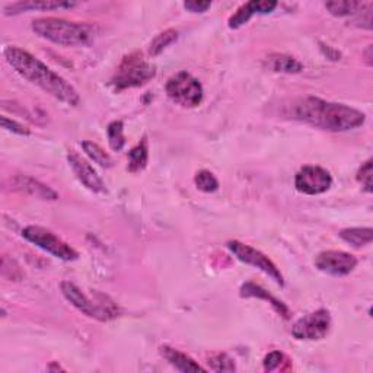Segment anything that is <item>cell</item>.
Listing matches in <instances>:
<instances>
[{
  "instance_id": "7402d4cb",
  "label": "cell",
  "mask_w": 373,
  "mask_h": 373,
  "mask_svg": "<svg viewBox=\"0 0 373 373\" xmlns=\"http://www.w3.org/2000/svg\"><path fill=\"white\" fill-rule=\"evenodd\" d=\"M177 38H178V31L176 30H166L158 34L151 42V47H149V54H151L152 57L159 56L165 48H168L172 42H176Z\"/></svg>"
},
{
  "instance_id": "8fae6325",
  "label": "cell",
  "mask_w": 373,
  "mask_h": 373,
  "mask_svg": "<svg viewBox=\"0 0 373 373\" xmlns=\"http://www.w3.org/2000/svg\"><path fill=\"white\" fill-rule=\"evenodd\" d=\"M315 265L319 271L326 272V275L344 277L349 276L357 267V258L353 254L344 251H324L316 257Z\"/></svg>"
},
{
  "instance_id": "9a60e30c",
  "label": "cell",
  "mask_w": 373,
  "mask_h": 373,
  "mask_svg": "<svg viewBox=\"0 0 373 373\" xmlns=\"http://www.w3.org/2000/svg\"><path fill=\"white\" fill-rule=\"evenodd\" d=\"M161 355L163 356V359L171 365L176 367L180 372L188 373V372H206L205 367H202L198 365L195 360H193L190 356H187L185 353L172 349V347L163 345L161 347Z\"/></svg>"
},
{
  "instance_id": "30bf717a",
  "label": "cell",
  "mask_w": 373,
  "mask_h": 373,
  "mask_svg": "<svg viewBox=\"0 0 373 373\" xmlns=\"http://www.w3.org/2000/svg\"><path fill=\"white\" fill-rule=\"evenodd\" d=\"M333 185L330 172L321 166H304L294 177L296 190L306 195L327 193Z\"/></svg>"
},
{
  "instance_id": "ac0fdd59",
  "label": "cell",
  "mask_w": 373,
  "mask_h": 373,
  "mask_svg": "<svg viewBox=\"0 0 373 373\" xmlns=\"http://www.w3.org/2000/svg\"><path fill=\"white\" fill-rule=\"evenodd\" d=\"M264 66L276 73H299L304 70V64L292 56L271 54L265 59Z\"/></svg>"
},
{
  "instance_id": "5bb4252c",
  "label": "cell",
  "mask_w": 373,
  "mask_h": 373,
  "mask_svg": "<svg viewBox=\"0 0 373 373\" xmlns=\"http://www.w3.org/2000/svg\"><path fill=\"white\" fill-rule=\"evenodd\" d=\"M78 6L76 2H66V0H27V2H16L8 5L4 12L5 15H18L28 11H54V9H70Z\"/></svg>"
},
{
  "instance_id": "3957f363",
  "label": "cell",
  "mask_w": 373,
  "mask_h": 373,
  "mask_svg": "<svg viewBox=\"0 0 373 373\" xmlns=\"http://www.w3.org/2000/svg\"><path fill=\"white\" fill-rule=\"evenodd\" d=\"M31 27L38 37L64 47L86 45L98 35L96 25L71 22L62 18H38L33 21Z\"/></svg>"
},
{
  "instance_id": "83f0119b",
  "label": "cell",
  "mask_w": 373,
  "mask_h": 373,
  "mask_svg": "<svg viewBox=\"0 0 373 373\" xmlns=\"http://www.w3.org/2000/svg\"><path fill=\"white\" fill-rule=\"evenodd\" d=\"M372 176H373V165H372V159H369L360 166L357 172V181L367 193H372Z\"/></svg>"
},
{
  "instance_id": "7a4b0ae2",
  "label": "cell",
  "mask_w": 373,
  "mask_h": 373,
  "mask_svg": "<svg viewBox=\"0 0 373 373\" xmlns=\"http://www.w3.org/2000/svg\"><path fill=\"white\" fill-rule=\"evenodd\" d=\"M293 118L304 121L315 129L326 132H349L363 126L366 115L349 105L324 101L321 98L308 96L294 103Z\"/></svg>"
},
{
  "instance_id": "5b68a950",
  "label": "cell",
  "mask_w": 373,
  "mask_h": 373,
  "mask_svg": "<svg viewBox=\"0 0 373 373\" xmlns=\"http://www.w3.org/2000/svg\"><path fill=\"white\" fill-rule=\"evenodd\" d=\"M156 76V67L142 59L140 54L134 53L124 57L118 66L114 78L111 81L115 91H124L137 88Z\"/></svg>"
},
{
  "instance_id": "8992f818",
  "label": "cell",
  "mask_w": 373,
  "mask_h": 373,
  "mask_svg": "<svg viewBox=\"0 0 373 373\" xmlns=\"http://www.w3.org/2000/svg\"><path fill=\"white\" fill-rule=\"evenodd\" d=\"M165 91L173 103L184 108H195L203 103L205 91L202 84L188 71L173 74L166 82Z\"/></svg>"
},
{
  "instance_id": "4dcf8cb0",
  "label": "cell",
  "mask_w": 373,
  "mask_h": 373,
  "mask_svg": "<svg viewBox=\"0 0 373 373\" xmlns=\"http://www.w3.org/2000/svg\"><path fill=\"white\" fill-rule=\"evenodd\" d=\"M372 45H369V48H367V53H366V62H367V64L369 66H372Z\"/></svg>"
},
{
  "instance_id": "d6986e66",
  "label": "cell",
  "mask_w": 373,
  "mask_h": 373,
  "mask_svg": "<svg viewBox=\"0 0 373 373\" xmlns=\"http://www.w3.org/2000/svg\"><path fill=\"white\" fill-rule=\"evenodd\" d=\"M366 4L363 2H355V0H334V2H327L326 8L327 11L338 18L344 16H352L357 15Z\"/></svg>"
},
{
  "instance_id": "d4e9b609",
  "label": "cell",
  "mask_w": 373,
  "mask_h": 373,
  "mask_svg": "<svg viewBox=\"0 0 373 373\" xmlns=\"http://www.w3.org/2000/svg\"><path fill=\"white\" fill-rule=\"evenodd\" d=\"M195 187L203 193H214L219 188V181L210 171H200L194 177Z\"/></svg>"
},
{
  "instance_id": "e0dca14e",
  "label": "cell",
  "mask_w": 373,
  "mask_h": 373,
  "mask_svg": "<svg viewBox=\"0 0 373 373\" xmlns=\"http://www.w3.org/2000/svg\"><path fill=\"white\" fill-rule=\"evenodd\" d=\"M241 296L242 297H258V299H264V301H267L272 308H275V311L279 314V315H282L285 319H287L289 316H290V311H289V308L283 304V302H280V301H277L276 299V297L275 296H271L268 292H265L261 286H258V285H254V283H245L242 287H241Z\"/></svg>"
},
{
  "instance_id": "277c9868",
  "label": "cell",
  "mask_w": 373,
  "mask_h": 373,
  "mask_svg": "<svg viewBox=\"0 0 373 373\" xmlns=\"http://www.w3.org/2000/svg\"><path fill=\"white\" fill-rule=\"evenodd\" d=\"M62 293L66 299L81 311L84 315L98 319V321H110L118 316L120 311L115 302H113L108 296L104 294H96V299H91L88 297L76 285H73L70 282H63L60 285Z\"/></svg>"
},
{
  "instance_id": "f546056e",
  "label": "cell",
  "mask_w": 373,
  "mask_h": 373,
  "mask_svg": "<svg viewBox=\"0 0 373 373\" xmlns=\"http://www.w3.org/2000/svg\"><path fill=\"white\" fill-rule=\"evenodd\" d=\"M184 8L193 13H203L212 8V2H203V0H190L184 4Z\"/></svg>"
},
{
  "instance_id": "f1b7e54d",
  "label": "cell",
  "mask_w": 373,
  "mask_h": 373,
  "mask_svg": "<svg viewBox=\"0 0 373 373\" xmlns=\"http://www.w3.org/2000/svg\"><path fill=\"white\" fill-rule=\"evenodd\" d=\"M0 124H2V127L11 133H15V134H19V136H30L31 132L28 127H25L23 124L12 120V118H8V117H2L0 118Z\"/></svg>"
},
{
  "instance_id": "cb8c5ba5",
  "label": "cell",
  "mask_w": 373,
  "mask_h": 373,
  "mask_svg": "<svg viewBox=\"0 0 373 373\" xmlns=\"http://www.w3.org/2000/svg\"><path fill=\"white\" fill-rule=\"evenodd\" d=\"M107 134H108V143L111 146L113 151L120 152L121 149L126 144V137H124V124L122 121L117 120L110 122V126L107 129Z\"/></svg>"
},
{
  "instance_id": "4316f807",
  "label": "cell",
  "mask_w": 373,
  "mask_h": 373,
  "mask_svg": "<svg viewBox=\"0 0 373 373\" xmlns=\"http://www.w3.org/2000/svg\"><path fill=\"white\" fill-rule=\"evenodd\" d=\"M287 362L286 356L282 352H271L264 357V369L267 372L272 370H283V365Z\"/></svg>"
},
{
  "instance_id": "44dd1931",
  "label": "cell",
  "mask_w": 373,
  "mask_h": 373,
  "mask_svg": "<svg viewBox=\"0 0 373 373\" xmlns=\"http://www.w3.org/2000/svg\"><path fill=\"white\" fill-rule=\"evenodd\" d=\"M149 161V151H147V142L146 139L142 140V143H139L136 147H133L132 151L129 152V166L127 169L132 173L140 172L146 168Z\"/></svg>"
},
{
  "instance_id": "7c38bea8",
  "label": "cell",
  "mask_w": 373,
  "mask_h": 373,
  "mask_svg": "<svg viewBox=\"0 0 373 373\" xmlns=\"http://www.w3.org/2000/svg\"><path fill=\"white\" fill-rule=\"evenodd\" d=\"M67 162L74 172L76 178L92 193H105V184L98 176L96 171L92 168V165L85 161L81 155H78L74 151L69 152Z\"/></svg>"
},
{
  "instance_id": "52a82bcc",
  "label": "cell",
  "mask_w": 373,
  "mask_h": 373,
  "mask_svg": "<svg viewBox=\"0 0 373 373\" xmlns=\"http://www.w3.org/2000/svg\"><path fill=\"white\" fill-rule=\"evenodd\" d=\"M22 236L28 242L38 246L40 250L48 253L59 260L63 261H74L78 260L79 254L76 250L54 235L52 231H48L41 226H27L22 229Z\"/></svg>"
},
{
  "instance_id": "603a6c76",
  "label": "cell",
  "mask_w": 373,
  "mask_h": 373,
  "mask_svg": "<svg viewBox=\"0 0 373 373\" xmlns=\"http://www.w3.org/2000/svg\"><path fill=\"white\" fill-rule=\"evenodd\" d=\"M82 147H84V151L85 154L95 162L98 163L99 166H103V168H111L113 166V159L111 156L103 151L101 147H99L96 143L93 142H84L82 143Z\"/></svg>"
},
{
  "instance_id": "484cf974",
  "label": "cell",
  "mask_w": 373,
  "mask_h": 373,
  "mask_svg": "<svg viewBox=\"0 0 373 373\" xmlns=\"http://www.w3.org/2000/svg\"><path fill=\"white\" fill-rule=\"evenodd\" d=\"M210 369L214 372H235V362L226 353H217L209 359Z\"/></svg>"
},
{
  "instance_id": "ba28073f",
  "label": "cell",
  "mask_w": 373,
  "mask_h": 373,
  "mask_svg": "<svg viewBox=\"0 0 373 373\" xmlns=\"http://www.w3.org/2000/svg\"><path fill=\"white\" fill-rule=\"evenodd\" d=\"M228 248L239 261L261 270L264 275L271 277L279 286H282V287L285 286L283 275L277 268V265L272 263L267 256H264L261 251L256 250V248H253L250 245H245L239 241H229Z\"/></svg>"
},
{
  "instance_id": "ffe728a7",
  "label": "cell",
  "mask_w": 373,
  "mask_h": 373,
  "mask_svg": "<svg viewBox=\"0 0 373 373\" xmlns=\"http://www.w3.org/2000/svg\"><path fill=\"white\" fill-rule=\"evenodd\" d=\"M340 236L347 243L360 248L372 242L373 231L370 228H349V229H343L340 232Z\"/></svg>"
},
{
  "instance_id": "9c48e42d",
  "label": "cell",
  "mask_w": 373,
  "mask_h": 373,
  "mask_svg": "<svg viewBox=\"0 0 373 373\" xmlns=\"http://www.w3.org/2000/svg\"><path fill=\"white\" fill-rule=\"evenodd\" d=\"M331 328V315L327 309H318L299 321L292 327V335L296 340H322Z\"/></svg>"
},
{
  "instance_id": "2e32d148",
  "label": "cell",
  "mask_w": 373,
  "mask_h": 373,
  "mask_svg": "<svg viewBox=\"0 0 373 373\" xmlns=\"http://www.w3.org/2000/svg\"><path fill=\"white\" fill-rule=\"evenodd\" d=\"M13 185L21 190L25 191L27 194L41 198V200H57L59 195L54 190H52L50 187H47L45 184H41L40 181L30 178V177H25V176H19L15 178Z\"/></svg>"
},
{
  "instance_id": "4fadbf2b",
  "label": "cell",
  "mask_w": 373,
  "mask_h": 373,
  "mask_svg": "<svg viewBox=\"0 0 373 373\" xmlns=\"http://www.w3.org/2000/svg\"><path fill=\"white\" fill-rule=\"evenodd\" d=\"M277 8V2L272 0H253L242 5L228 21L231 30H238L245 25L254 15H267Z\"/></svg>"
},
{
  "instance_id": "6da1fadb",
  "label": "cell",
  "mask_w": 373,
  "mask_h": 373,
  "mask_svg": "<svg viewBox=\"0 0 373 373\" xmlns=\"http://www.w3.org/2000/svg\"><path fill=\"white\" fill-rule=\"evenodd\" d=\"M4 56L6 62L15 69V71L23 79L41 88L44 92L54 96L59 101L76 107L81 103V96L66 79H63L59 73L50 69L41 60L34 57L25 50L8 45L4 48Z\"/></svg>"
}]
</instances>
